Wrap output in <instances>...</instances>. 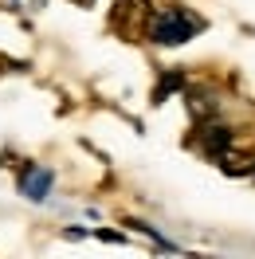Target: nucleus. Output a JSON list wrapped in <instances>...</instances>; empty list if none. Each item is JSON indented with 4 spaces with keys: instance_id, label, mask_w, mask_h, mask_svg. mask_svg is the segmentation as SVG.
<instances>
[{
    "instance_id": "nucleus-1",
    "label": "nucleus",
    "mask_w": 255,
    "mask_h": 259,
    "mask_svg": "<svg viewBox=\"0 0 255 259\" xmlns=\"http://www.w3.org/2000/svg\"><path fill=\"white\" fill-rule=\"evenodd\" d=\"M192 32H196V20H189L181 8H161L153 16V24H149V35L157 44H185Z\"/></svg>"
},
{
    "instance_id": "nucleus-2",
    "label": "nucleus",
    "mask_w": 255,
    "mask_h": 259,
    "mask_svg": "<svg viewBox=\"0 0 255 259\" xmlns=\"http://www.w3.org/2000/svg\"><path fill=\"white\" fill-rule=\"evenodd\" d=\"M20 185H24V193L32 196V200H44L48 189H51V173H48V169H28Z\"/></svg>"
},
{
    "instance_id": "nucleus-3",
    "label": "nucleus",
    "mask_w": 255,
    "mask_h": 259,
    "mask_svg": "<svg viewBox=\"0 0 255 259\" xmlns=\"http://www.w3.org/2000/svg\"><path fill=\"white\" fill-rule=\"evenodd\" d=\"M228 146H232V134H228L224 126L204 130V149H208V153H216V157H220V153H224Z\"/></svg>"
}]
</instances>
